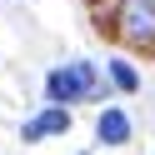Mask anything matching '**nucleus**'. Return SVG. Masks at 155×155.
<instances>
[{
    "label": "nucleus",
    "mask_w": 155,
    "mask_h": 155,
    "mask_svg": "<svg viewBox=\"0 0 155 155\" xmlns=\"http://www.w3.org/2000/svg\"><path fill=\"white\" fill-rule=\"evenodd\" d=\"M115 35L135 50L155 45V0H120L115 5Z\"/></svg>",
    "instance_id": "1"
},
{
    "label": "nucleus",
    "mask_w": 155,
    "mask_h": 155,
    "mask_svg": "<svg viewBox=\"0 0 155 155\" xmlns=\"http://www.w3.org/2000/svg\"><path fill=\"white\" fill-rule=\"evenodd\" d=\"M45 90H50V100H80V95L95 90V65L75 60V65H65V70H50Z\"/></svg>",
    "instance_id": "2"
},
{
    "label": "nucleus",
    "mask_w": 155,
    "mask_h": 155,
    "mask_svg": "<svg viewBox=\"0 0 155 155\" xmlns=\"http://www.w3.org/2000/svg\"><path fill=\"white\" fill-rule=\"evenodd\" d=\"M70 130V110L55 105V110H40L30 125H25V140H45V135H65Z\"/></svg>",
    "instance_id": "3"
},
{
    "label": "nucleus",
    "mask_w": 155,
    "mask_h": 155,
    "mask_svg": "<svg viewBox=\"0 0 155 155\" xmlns=\"http://www.w3.org/2000/svg\"><path fill=\"white\" fill-rule=\"evenodd\" d=\"M95 130H100V140H105V145H125V140H130V120H125L120 110H105Z\"/></svg>",
    "instance_id": "4"
},
{
    "label": "nucleus",
    "mask_w": 155,
    "mask_h": 155,
    "mask_svg": "<svg viewBox=\"0 0 155 155\" xmlns=\"http://www.w3.org/2000/svg\"><path fill=\"white\" fill-rule=\"evenodd\" d=\"M110 80L120 85V90H135V85H140V80H135V70H130L125 60H115V65H110Z\"/></svg>",
    "instance_id": "5"
}]
</instances>
